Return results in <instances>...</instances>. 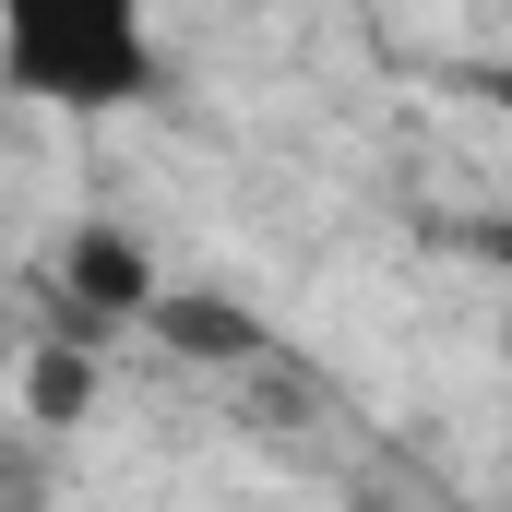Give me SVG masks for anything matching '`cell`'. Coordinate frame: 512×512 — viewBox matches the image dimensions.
<instances>
[{
    "instance_id": "cell-5",
    "label": "cell",
    "mask_w": 512,
    "mask_h": 512,
    "mask_svg": "<svg viewBox=\"0 0 512 512\" xmlns=\"http://www.w3.org/2000/svg\"><path fill=\"white\" fill-rule=\"evenodd\" d=\"M501 262H512V239H501Z\"/></svg>"
},
{
    "instance_id": "cell-3",
    "label": "cell",
    "mask_w": 512,
    "mask_h": 512,
    "mask_svg": "<svg viewBox=\"0 0 512 512\" xmlns=\"http://www.w3.org/2000/svg\"><path fill=\"white\" fill-rule=\"evenodd\" d=\"M155 334H167V346H191V358H251V346H262L239 310H215V298H179V286L155 298Z\"/></svg>"
},
{
    "instance_id": "cell-4",
    "label": "cell",
    "mask_w": 512,
    "mask_h": 512,
    "mask_svg": "<svg viewBox=\"0 0 512 512\" xmlns=\"http://www.w3.org/2000/svg\"><path fill=\"white\" fill-rule=\"evenodd\" d=\"M489 108H501V120H512V60H489Z\"/></svg>"
},
{
    "instance_id": "cell-2",
    "label": "cell",
    "mask_w": 512,
    "mask_h": 512,
    "mask_svg": "<svg viewBox=\"0 0 512 512\" xmlns=\"http://www.w3.org/2000/svg\"><path fill=\"white\" fill-rule=\"evenodd\" d=\"M60 286H72L84 322H155V298H167V274H155V251H143L131 227H72Z\"/></svg>"
},
{
    "instance_id": "cell-1",
    "label": "cell",
    "mask_w": 512,
    "mask_h": 512,
    "mask_svg": "<svg viewBox=\"0 0 512 512\" xmlns=\"http://www.w3.org/2000/svg\"><path fill=\"white\" fill-rule=\"evenodd\" d=\"M0 84L48 96L60 120H120V108L167 96V48L120 0H24V12H0Z\"/></svg>"
}]
</instances>
